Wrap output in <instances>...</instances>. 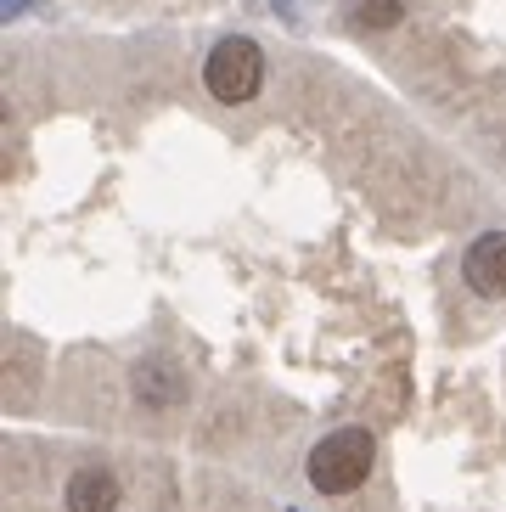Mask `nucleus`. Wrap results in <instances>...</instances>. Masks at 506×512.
<instances>
[{
	"label": "nucleus",
	"mask_w": 506,
	"mask_h": 512,
	"mask_svg": "<svg viewBox=\"0 0 506 512\" xmlns=\"http://www.w3.org/2000/svg\"><path fill=\"white\" fill-rule=\"evenodd\" d=\"M203 85H209L214 102H231V107L253 102L259 85H265V51L253 46V40H242V34L220 40L209 51V62H203Z\"/></svg>",
	"instance_id": "f03ea898"
},
{
	"label": "nucleus",
	"mask_w": 506,
	"mask_h": 512,
	"mask_svg": "<svg viewBox=\"0 0 506 512\" xmlns=\"http://www.w3.org/2000/svg\"><path fill=\"white\" fill-rule=\"evenodd\" d=\"M135 394H141L147 406H175L180 394H186V377H175L169 366H141V372H135Z\"/></svg>",
	"instance_id": "39448f33"
},
{
	"label": "nucleus",
	"mask_w": 506,
	"mask_h": 512,
	"mask_svg": "<svg viewBox=\"0 0 506 512\" xmlns=\"http://www.w3.org/2000/svg\"><path fill=\"white\" fill-rule=\"evenodd\" d=\"M405 17V0H349V23L355 29H394Z\"/></svg>",
	"instance_id": "423d86ee"
},
{
	"label": "nucleus",
	"mask_w": 506,
	"mask_h": 512,
	"mask_svg": "<svg viewBox=\"0 0 506 512\" xmlns=\"http://www.w3.org/2000/svg\"><path fill=\"white\" fill-rule=\"evenodd\" d=\"M467 287H478L484 299H506V231H484L467 248Z\"/></svg>",
	"instance_id": "7ed1b4c3"
},
{
	"label": "nucleus",
	"mask_w": 506,
	"mask_h": 512,
	"mask_svg": "<svg viewBox=\"0 0 506 512\" xmlns=\"http://www.w3.org/2000/svg\"><path fill=\"white\" fill-rule=\"evenodd\" d=\"M372 456H377V445H372V434H366V428H338V434H327L310 451L304 473H310V484L321 490V496H349V490H360V484H366Z\"/></svg>",
	"instance_id": "f257e3e1"
},
{
	"label": "nucleus",
	"mask_w": 506,
	"mask_h": 512,
	"mask_svg": "<svg viewBox=\"0 0 506 512\" xmlns=\"http://www.w3.org/2000/svg\"><path fill=\"white\" fill-rule=\"evenodd\" d=\"M119 479L107 467H79L68 479V512H119Z\"/></svg>",
	"instance_id": "20e7f679"
}]
</instances>
